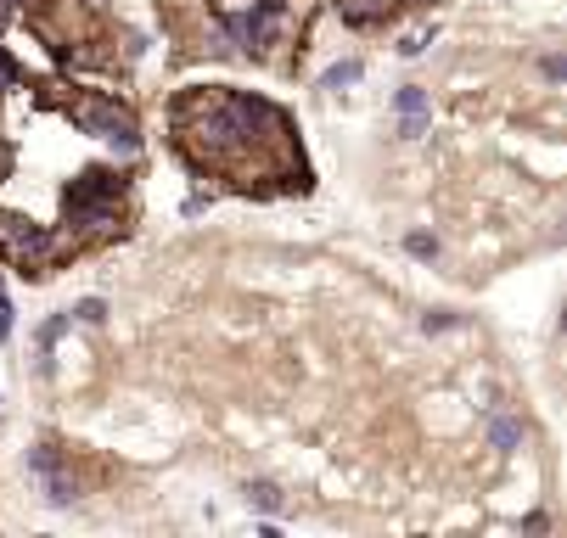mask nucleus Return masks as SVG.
Segmentation results:
<instances>
[{
  "mask_svg": "<svg viewBox=\"0 0 567 538\" xmlns=\"http://www.w3.org/2000/svg\"><path fill=\"white\" fill-rule=\"evenodd\" d=\"M393 6H405V0H338V12H343L349 28H371V23H382Z\"/></svg>",
  "mask_w": 567,
  "mask_h": 538,
  "instance_id": "1",
  "label": "nucleus"
},
{
  "mask_svg": "<svg viewBox=\"0 0 567 538\" xmlns=\"http://www.w3.org/2000/svg\"><path fill=\"white\" fill-rule=\"evenodd\" d=\"M483 437H489L500 454H511V449L522 443V421H517V415H489V421H483Z\"/></svg>",
  "mask_w": 567,
  "mask_h": 538,
  "instance_id": "2",
  "label": "nucleus"
},
{
  "mask_svg": "<svg viewBox=\"0 0 567 538\" xmlns=\"http://www.w3.org/2000/svg\"><path fill=\"white\" fill-rule=\"evenodd\" d=\"M242 499H248V511H281V504H287V493L276 483H248Z\"/></svg>",
  "mask_w": 567,
  "mask_h": 538,
  "instance_id": "3",
  "label": "nucleus"
},
{
  "mask_svg": "<svg viewBox=\"0 0 567 538\" xmlns=\"http://www.w3.org/2000/svg\"><path fill=\"white\" fill-rule=\"evenodd\" d=\"M359 74H365V62L349 56V62H338V67H326V79H320V85H326V90H349V85H359Z\"/></svg>",
  "mask_w": 567,
  "mask_h": 538,
  "instance_id": "4",
  "label": "nucleus"
},
{
  "mask_svg": "<svg viewBox=\"0 0 567 538\" xmlns=\"http://www.w3.org/2000/svg\"><path fill=\"white\" fill-rule=\"evenodd\" d=\"M393 107L405 113V118H427V90H421V85H405V90L393 95Z\"/></svg>",
  "mask_w": 567,
  "mask_h": 538,
  "instance_id": "5",
  "label": "nucleus"
},
{
  "mask_svg": "<svg viewBox=\"0 0 567 538\" xmlns=\"http://www.w3.org/2000/svg\"><path fill=\"white\" fill-rule=\"evenodd\" d=\"M405 253L432 264V258H439V235H427V230H410V235H405Z\"/></svg>",
  "mask_w": 567,
  "mask_h": 538,
  "instance_id": "6",
  "label": "nucleus"
},
{
  "mask_svg": "<svg viewBox=\"0 0 567 538\" xmlns=\"http://www.w3.org/2000/svg\"><path fill=\"white\" fill-rule=\"evenodd\" d=\"M68 314H74V320H85V325H102V320H107V303H102V297H85V303H74Z\"/></svg>",
  "mask_w": 567,
  "mask_h": 538,
  "instance_id": "7",
  "label": "nucleus"
},
{
  "mask_svg": "<svg viewBox=\"0 0 567 538\" xmlns=\"http://www.w3.org/2000/svg\"><path fill=\"white\" fill-rule=\"evenodd\" d=\"M12 331H17V309H12V297L0 292V343H12Z\"/></svg>",
  "mask_w": 567,
  "mask_h": 538,
  "instance_id": "8",
  "label": "nucleus"
},
{
  "mask_svg": "<svg viewBox=\"0 0 567 538\" xmlns=\"http://www.w3.org/2000/svg\"><path fill=\"white\" fill-rule=\"evenodd\" d=\"M208 202H214V191H197V196H186V219H197V214H208Z\"/></svg>",
  "mask_w": 567,
  "mask_h": 538,
  "instance_id": "9",
  "label": "nucleus"
},
{
  "mask_svg": "<svg viewBox=\"0 0 567 538\" xmlns=\"http://www.w3.org/2000/svg\"><path fill=\"white\" fill-rule=\"evenodd\" d=\"M450 325H455V320H450L444 309H439V314H421V331H450Z\"/></svg>",
  "mask_w": 567,
  "mask_h": 538,
  "instance_id": "10",
  "label": "nucleus"
},
{
  "mask_svg": "<svg viewBox=\"0 0 567 538\" xmlns=\"http://www.w3.org/2000/svg\"><path fill=\"white\" fill-rule=\"evenodd\" d=\"M421 129H427V118H405V124H399V141H416Z\"/></svg>",
  "mask_w": 567,
  "mask_h": 538,
  "instance_id": "11",
  "label": "nucleus"
}]
</instances>
